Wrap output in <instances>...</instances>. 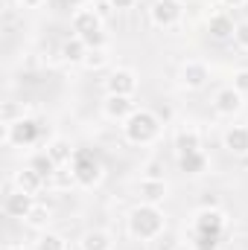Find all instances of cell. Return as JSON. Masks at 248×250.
<instances>
[{
	"label": "cell",
	"mask_w": 248,
	"mask_h": 250,
	"mask_svg": "<svg viewBox=\"0 0 248 250\" xmlns=\"http://www.w3.org/2000/svg\"><path fill=\"white\" fill-rule=\"evenodd\" d=\"M128 233L140 242H152L164 233V212L155 204H137L128 212Z\"/></svg>",
	"instance_id": "cell-1"
},
{
	"label": "cell",
	"mask_w": 248,
	"mask_h": 250,
	"mask_svg": "<svg viewBox=\"0 0 248 250\" xmlns=\"http://www.w3.org/2000/svg\"><path fill=\"white\" fill-rule=\"evenodd\" d=\"M161 128L164 123L158 120L155 111H146V108H137L128 120H125L123 131H125V140L134 143V146H149L161 137Z\"/></svg>",
	"instance_id": "cell-2"
},
{
	"label": "cell",
	"mask_w": 248,
	"mask_h": 250,
	"mask_svg": "<svg viewBox=\"0 0 248 250\" xmlns=\"http://www.w3.org/2000/svg\"><path fill=\"white\" fill-rule=\"evenodd\" d=\"M73 35H79L91 50L105 47V32H102V15L97 9H79L73 12Z\"/></svg>",
	"instance_id": "cell-3"
},
{
	"label": "cell",
	"mask_w": 248,
	"mask_h": 250,
	"mask_svg": "<svg viewBox=\"0 0 248 250\" xmlns=\"http://www.w3.org/2000/svg\"><path fill=\"white\" fill-rule=\"evenodd\" d=\"M70 169H73V178H76L79 187H97L99 178H102V163L94 151H76Z\"/></svg>",
	"instance_id": "cell-4"
},
{
	"label": "cell",
	"mask_w": 248,
	"mask_h": 250,
	"mask_svg": "<svg viewBox=\"0 0 248 250\" xmlns=\"http://www.w3.org/2000/svg\"><path fill=\"white\" fill-rule=\"evenodd\" d=\"M41 134V123L32 117H21L18 123L3 125V143L6 146H32Z\"/></svg>",
	"instance_id": "cell-5"
},
{
	"label": "cell",
	"mask_w": 248,
	"mask_h": 250,
	"mask_svg": "<svg viewBox=\"0 0 248 250\" xmlns=\"http://www.w3.org/2000/svg\"><path fill=\"white\" fill-rule=\"evenodd\" d=\"M149 18L158 29H173L181 23L184 18V3L181 0H152L149 6Z\"/></svg>",
	"instance_id": "cell-6"
},
{
	"label": "cell",
	"mask_w": 248,
	"mask_h": 250,
	"mask_svg": "<svg viewBox=\"0 0 248 250\" xmlns=\"http://www.w3.org/2000/svg\"><path fill=\"white\" fill-rule=\"evenodd\" d=\"M32 207H35V195H26V192H21V189H9L6 198H3V212H6L9 218L26 221V215L32 212Z\"/></svg>",
	"instance_id": "cell-7"
},
{
	"label": "cell",
	"mask_w": 248,
	"mask_h": 250,
	"mask_svg": "<svg viewBox=\"0 0 248 250\" xmlns=\"http://www.w3.org/2000/svg\"><path fill=\"white\" fill-rule=\"evenodd\" d=\"M225 230V212L216 209H198L193 218V233H210V236H222Z\"/></svg>",
	"instance_id": "cell-8"
},
{
	"label": "cell",
	"mask_w": 248,
	"mask_h": 250,
	"mask_svg": "<svg viewBox=\"0 0 248 250\" xmlns=\"http://www.w3.org/2000/svg\"><path fill=\"white\" fill-rule=\"evenodd\" d=\"M213 111H216L219 117H234V114H240V111H243V93H240L234 84L216 90V96H213Z\"/></svg>",
	"instance_id": "cell-9"
},
{
	"label": "cell",
	"mask_w": 248,
	"mask_h": 250,
	"mask_svg": "<svg viewBox=\"0 0 248 250\" xmlns=\"http://www.w3.org/2000/svg\"><path fill=\"white\" fill-rule=\"evenodd\" d=\"M105 90L111 96H134L137 90V76L131 70H111L105 79Z\"/></svg>",
	"instance_id": "cell-10"
},
{
	"label": "cell",
	"mask_w": 248,
	"mask_h": 250,
	"mask_svg": "<svg viewBox=\"0 0 248 250\" xmlns=\"http://www.w3.org/2000/svg\"><path fill=\"white\" fill-rule=\"evenodd\" d=\"M178 79H181V87H187V90H201L210 82V67L204 62H187Z\"/></svg>",
	"instance_id": "cell-11"
},
{
	"label": "cell",
	"mask_w": 248,
	"mask_h": 250,
	"mask_svg": "<svg viewBox=\"0 0 248 250\" xmlns=\"http://www.w3.org/2000/svg\"><path fill=\"white\" fill-rule=\"evenodd\" d=\"M102 111H105V117L108 120H128L134 111H137V105H134V99L131 96H105V102H102Z\"/></svg>",
	"instance_id": "cell-12"
},
{
	"label": "cell",
	"mask_w": 248,
	"mask_h": 250,
	"mask_svg": "<svg viewBox=\"0 0 248 250\" xmlns=\"http://www.w3.org/2000/svg\"><path fill=\"white\" fill-rule=\"evenodd\" d=\"M137 192H140V201H143V204H155V207H158V204H164L170 187H167L164 178H143L140 187H137Z\"/></svg>",
	"instance_id": "cell-13"
},
{
	"label": "cell",
	"mask_w": 248,
	"mask_h": 250,
	"mask_svg": "<svg viewBox=\"0 0 248 250\" xmlns=\"http://www.w3.org/2000/svg\"><path fill=\"white\" fill-rule=\"evenodd\" d=\"M44 178L35 172V169H21V172H15V189H21V192H26V195H38L41 189H44Z\"/></svg>",
	"instance_id": "cell-14"
},
{
	"label": "cell",
	"mask_w": 248,
	"mask_h": 250,
	"mask_svg": "<svg viewBox=\"0 0 248 250\" xmlns=\"http://www.w3.org/2000/svg\"><path fill=\"white\" fill-rule=\"evenodd\" d=\"M173 146H175L178 157H181V154H193V151H201V134H198L196 128H181V131L175 134Z\"/></svg>",
	"instance_id": "cell-15"
},
{
	"label": "cell",
	"mask_w": 248,
	"mask_h": 250,
	"mask_svg": "<svg viewBox=\"0 0 248 250\" xmlns=\"http://www.w3.org/2000/svg\"><path fill=\"white\" fill-rule=\"evenodd\" d=\"M47 154H50L59 166H70L73 157H76V148L70 146V140H64V137H53V140L47 143Z\"/></svg>",
	"instance_id": "cell-16"
},
{
	"label": "cell",
	"mask_w": 248,
	"mask_h": 250,
	"mask_svg": "<svg viewBox=\"0 0 248 250\" xmlns=\"http://www.w3.org/2000/svg\"><path fill=\"white\" fill-rule=\"evenodd\" d=\"M88 44L79 38V35H73V38H67L62 44V50H59V56H62V62H67V64H82L85 62V56H88Z\"/></svg>",
	"instance_id": "cell-17"
},
{
	"label": "cell",
	"mask_w": 248,
	"mask_h": 250,
	"mask_svg": "<svg viewBox=\"0 0 248 250\" xmlns=\"http://www.w3.org/2000/svg\"><path fill=\"white\" fill-rule=\"evenodd\" d=\"M225 148L234 154H248V128L246 125H231L225 131Z\"/></svg>",
	"instance_id": "cell-18"
},
{
	"label": "cell",
	"mask_w": 248,
	"mask_h": 250,
	"mask_svg": "<svg viewBox=\"0 0 248 250\" xmlns=\"http://www.w3.org/2000/svg\"><path fill=\"white\" fill-rule=\"evenodd\" d=\"M207 29H210V38H216V41H228V38H234L237 23H234L228 15H213L210 23H207Z\"/></svg>",
	"instance_id": "cell-19"
},
{
	"label": "cell",
	"mask_w": 248,
	"mask_h": 250,
	"mask_svg": "<svg viewBox=\"0 0 248 250\" xmlns=\"http://www.w3.org/2000/svg\"><path fill=\"white\" fill-rule=\"evenodd\" d=\"M79 248L82 250H111L114 248V239H111L105 230H88V233L82 236Z\"/></svg>",
	"instance_id": "cell-20"
},
{
	"label": "cell",
	"mask_w": 248,
	"mask_h": 250,
	"mask_svg": "<svg viewBox=\"0 0 248 250\" xmlns=\"http://www.w3.org/2000/svg\"><path fill=\"white\" fill-rule=\"evenodd\" d=\"M178 169L184 175H201L207 169V154L204 151H193V154H181L178 157Z\"/></svg>",
	"instance_id": "cell-21"
},
{
	"label": "cell",
	"mask_w": 248,
	"mask_h": 250,
	"mask_svg": "<svg viewBox=\"0 0 248 250\" xmlns=\"http://www.w3.org/2000/svg\"><path fill=\"white\" fill-rule=\"evenodd\" d=\"M29 169H35V172H38V175H41L44 181H50V178L56 175L59 163H56V160H53V157H50L47 151H38V154H35V157L29 160Z\"/></svg>",
	"instance_id": "cell-22"
},
{
	"label": "cell",
	"mask_w": 248,
	"mask_h": 250,
	"mask_svg": "<svg viewBox=\"0 0 248 250\" xmlns=\"http://www.w3.org/2000/svg\"><path fill=\"white\" fill-rule=\"evenodd\" d=\"M35 250H67V242H64L59 233H41L38 239H35Z\"/></svg>",
	"instance_id": "cell-23"
},
{
	"label": "cell",
	"mask_w": 248,
	"mask_h": 250,
	"mask_svg": "<svg viewBox=\"0 0 248 250\" xmlns=\"http://www.w3.org/2000/svg\"><path fill=\"white\" fill-rule=\"evenodd\" d=\"M105 64H108V50H105V47H97V50H88L82 67H88V70H102Z\"/></svg>",
	"instance_id": "cell-24"
},
{
	"label": "cell",
	"mask_w": 248,
	"mask_h": 250,
	"mask_svg": "<svg viewBox=\"0 0 248 250\" xmlns=\"http://www.w3.org/2000/svg\"><path fill=\"white\" fill-rule=\"evenodd\" d=\"M26 224H29V227H38V230L47 227V224H50V209H47L44 204H35L32 212L26 215Z\"/></svg>",
	"instance_id": "cell-25"
},
{
	"label": "cell",
	"mask_w": 248,
	"mask_h": 250,
	"mask_svg": "<svg viewBox=\"0 0 248 250\" xmlns=\"http://www.w3.org/2000/svg\"><path fill=\"white\" fill-rule=\"evenodd\" d=\"M219 239H222V236H210V233H196L190 245H193L196 250H219Z\"/></svg>",
	"instance_id": "cell-26"
},
{
	"label": "cell",
	"mask_w": 248,
	"mask_h": 250,
	"mask_svg": "<svg viewBox=\"0 0 248 250\" xmlns=\"http://www.w3.org/2000/svg\"><path fill=\"white\" fill-rule=\"evenodd\" d=\"M50 181H53L59 189H70L73 184H76V178H73V169H64V166H59V169H56V175H53Z\"/></svg>",
	"instance_id": "cell-27"
},
{
	"label": "cell",
	"mask_w": 248,
	"mask_h": 250,
	"mask_svg": "<svg viewBox=\"0 0 248 250\" xmlns=\"http://www.w3.org/2000/svg\"><path fill=\"white\" fill-rule=\"evenodd\" d=\"M24 117V111L15 105V102H3V111H0V120H3V125H12V123H18Z\"/></svg>",
	"instance_id": "cell-28"
},
{
	"label": "cell",
	"mask_w": 248,
	"mask_h": 250,
	"mask_svg": "<svg viewBox=\"0 0 248 250\" xmlns=\"http://www.w3.org/2000/svg\"><path fill=\"white\" fill-rule=\"evenodd\" d=\"M234 41H237L243 50H248V21H240V23H237V29H234Z\"/></svg>",
	"instance_id": "cell-29"
},
{
	"label": "cell",
	"mask_w": 248,
	"mask_h": 250,
	"mask_svg": "<svg viewBox=\"0 0 248 250\" xmlns=\"http://www.w3.org/2000/svg\"><path fill=\"white\" fill-rule=\"evenodd\" d=\"M234 87H237L243 96L248 93V70H237V73H234Z\"/></svg>",
	"instance_id": "cell-30"
},
{
	"label": "cell",
	"mask_w": 248,
	"mask_h": 250,
	"mask_svg": "<svg viewBox=\"0 0 248 250\" xmlns=\"http://www.w3.org/2000/svg\"><path fill=\"white\" fill-rule=\"evenodd\" d=\"M146 178H164V163L161 160H149L146 163Z\"/></svg>",
	"instance_id": "cell-31"
},
{
	"label": "cell",
	"mask_w": 248,
	"mask_h": 250,
	"mask_svg": "<svg viewBox=\"0 0 248 250\" xmlns=\"http://www.w3.org/2000/svg\"><path fill=\"white\" fill-rule=\"evenodd\" d=\"M216 207H219V198L216 195H204L201 204H198V209H216Z\"/></svg>",
	"instance_id": "cell-32"
},
{
	"label": "cell",
	"mask_w": 248,
	"mask_h": 250,
	"mask_svg": "<svg viewBox=\"0 0 248 250\" xmlns=\"http://www.w3.org/2000/svg\"><path fill=\"white\" fill-rule=\"evenodd\" d=\"M137 0H108V6L111 9H117V12H125V9H131Z\"/></svg>",
	"instance_id": "cell-33"
},
{
	"label": "cell",
	"mask_w": 248,
	"mask_h": 250,
	"mask_svg": "<svg viewBox=\"0 0 248 250\" xmlns=\"http://www.w3.org/2000/svg\"><path fill=\"white\" fill-rule=\"evenodd\" d=\"M64 3V9H73V12H79V9H85V3L88 0H62Z\"/></svg>",
	"instance_id": "cell-34"
},
{
	"label": "cell",
	"mask_w": 248,
	"mask_h": 250,
	"mask_svg": "<svg viewBox=\"0 0 248 250\" xmlns=\"http://www.w3.org/2000/svg\"><path fill=\"white\" fill-rule=\"evenodd\" d=\"M41 3H47V0H18V6H24V9H38Z\"/></svg>",
	"instance_id": "cell-35"
},
{
	"label": "cell",
	"mask_w": 248,
	"mask_h": 250,
	"mask_svg": "<svg viewBox=\"0 0 248 250\" xmlns=\"http://www.w3.org/2000/svg\"><path fill=\"white\" fill-rule=\"evenodd\" d=\"M222 3H225L228 9H240V6H246L248 0H222Z\"/></svg>",
	"instance_id": "cell-36"
},
{
	"label": "cell",
	"mask_w": 248,
	"mask_h": 250,
	"mask_svg": "<svg viewBox=\"0 0 248 250\" xmlns=\"http://www.w3.org/2000/svg\"><path fill=\"white\" fill-rule=\"evenodd\" d=\"M97 12H99V15H102V18H108V15H111V6H108V0H105V3H102V6H99V9H97Z\"/></svg>",
	"instance_id": "cell-37"
},
{
	"label": "cell",
	"mask_w": 248,
	"mask_h": 250,
	"mask_svg": "<svg viewBox=\"0 0 248 250\" xmlns=\"http://www.w3.org/2000/svg\"><path fill=\"white\" fill-rule=\"evenodd\" d=\"M6 250H35V245H9Z\"/></svg>",
	"instance_id": "cell-38"
},
{
	"label": "cell",
	"mask_w": 248,
	"mask_h": 250,
	"mask_svg": "<svg viewBox=\"0 0 248 250\" xmlns=\"http://www.w3.org/2000/svg\"><path fill=\"white\" fill-rule=\"evenodd\" d=\"M175 250H196V248H193V245H178Z\"/></svg>",
	"instance_id": "cell-39"
}]
</instances>
